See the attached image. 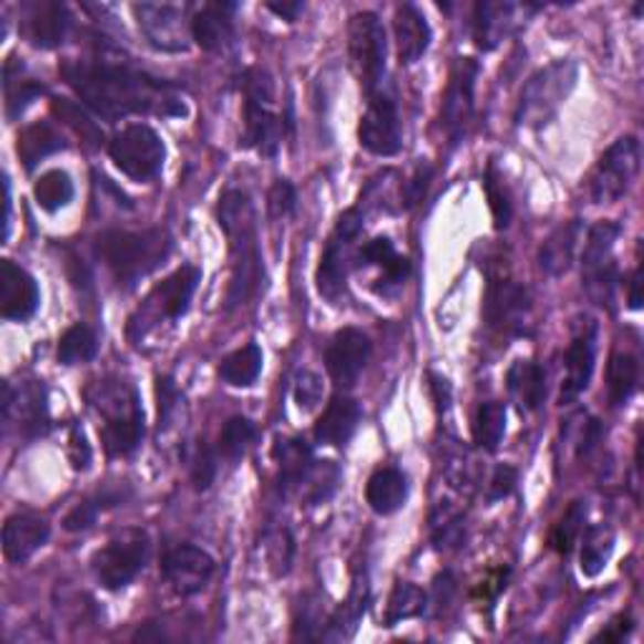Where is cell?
Returning <instances> with one entry per match:
<instances>
[{"mask_svg":"<svg viewBox=\"0 0 644 644\" xmlns=\"http://www.w3.org/2000/svg\"><path fill=\"white\" fill-rule=\"evenodd\" d=\"M199 279H202V272L194 265H181L177 272H171L165 283L151 289L147 305H144V313L157 310L167 320H179L189 310V303H192Z\"/></svg>","mask_w":644,"mask_h":644,"instance_id":"obj_22","label":"cell"},{"mask_svg":"<svg viewBox=\"0 0 644 644\" xmlns=\"http://www.w3.org/2000/svg\"><path fill=\"white\" fill-rule=\"evenodd\" d=\"M267 8H270V11L275 13V15L285 18V21L293 23L295 18L303 13V8H305V6H303V3H267Z\"/></svg>","mask_w":644,"mask_h":644,"instance_id":"obj_64","label":"cell"},{"mask_svg":"<svg viewBox=\"0 0 644 644\" xmlns=\"http://www.w3.org/2000/svg\"><path fill=\"white\" fill-rule=\"evenodd\" d=\"M33 197L45 212H59L74 199V181L63 169H51L35 181Z\"/></svg>","mask_w":644,"mask_h":644,"instance_id":"obj_41","label":"cell"},{"mask_svg":"<svg viewBox=\"0 0 644 644\" xmlns=\"http://www.w3.org/2000/svg\"><path fill=\"white\" fill-rule=\"evenodd\" d=\"M348 53L352 74L358 76L360 88L373 96L386 76V29L380 18L370 11L356 13L348 25Z\"/></svg>","mask_w":644,"mask_h":644,"instance_id":"obj_6","label":"cell"},{"mask_svg":"<svg viewBox=\"0 0 644 644\" xmlns=\"http://www.w3.org/2000/svg\"><path fill=\"white\" fill-rule=\"evenodd\" d=\"M579 81V66L574 61L561 59L549 63L547 68H539L526 81L516 104L514 122L524 129H543L549 122H555L559 108L564 106Z\"/></svg>","mask_w":644,"mask_h":644,"instance_id":"obj_4","label":"cell"},{"mask_svg":"<svg viewBox=\"0 0 644 644\" xmlns=\"http://www.w3.org/2000/svg\"><path fill=\"white\" fill-rule=\"evenodd\" d=\"M262 373V350L250 342L234 350L220 362V378L232 388H250Z\"/></svg>","mask_w":644,"mask_h":644,"instance_id":"obj_35","label":"cell"},{"mask_svg":"<svg viewBox=\"0 0 644 644\" xmlns=\"http://www.w3.org/2000/svg\"><path fill=\"white\" fill-rule=\"evenodd\" d=\"M98 352L96 332L84 323L71 325L59 340V362L61 366H81V362L94 360Z\"/></svg>","mask_w":644,"mask_h":644,"instance_id":"obj_40","label":"cell"},{"mask_svg":"<svg viewBox=\"0 0 644 644\" xmlns=\"http://www.w3.org/2000/svg\"><path fill=\"white\" fill-rule=\"evenodd\" d=\"M366 502L378 516L401 511L408 502V478L393 466L378 468L366 486Z\"/></svg>","mask_w":644,"mask_h":644,"instance_id":"obj_29","label":"cell"},{"mask_svg":"<svg viewBox=\"0 0 644 644\" xmlns=\"http://www.w3.org/2000/svg\"><path fill=\"white\" fill-rule=\"evenodd\" d=\"M429 181H431V169L429 167H419V169H415V175L411 177V181H408L405 189H403L405 210H411V207L423 202L425 189H429Z\"/></svg>","mask_w":644,"mask_h":644,"instance_id":"obj_58","label":"cell"},{"mask_svg":"<svg viewBox=\"0 0 644 644\" xmlns=\"http://www.w3.org/2000/svg\"><path fill=\"white\" fill-rule=\"evenodd\" d=\"M68 458L76 471H86L91 464V446H88L84 431H81L78 425H74V429H71V433H68Z\"/></svg>","mask_w":644,"mask_h":644,"instance_id":"obj_57","label":"cell"},{"mask_svg":"<svg viewBox=\"0 0 644 644\" xmlns=\"http://www.w3.org/2000/svg\"><path fill=\"white\" fill-rule=\"evenodd\" d=\"M531 6L509 3V0H481L474 8L471 35L481 51H494L504 39L519 29L521 13Z\"/></svg>","mask_w":644,"mask_h":644,"instance_id":"obj_17","label":"cell"},{"mask_svg":"<svg viewBox=\"0 0 644 644\" xmlns=\"http://www.w3.org/2000/svg\"><path fill=\"white\" fill-rule=\"evenodd\" d=\"M464 539V519H461V514H453L446 511L441 516V519H435L433 516V541L439 549H448V547H456Z\"/></svg>","mask_w":644,"mask_h":644,"instance_id":"obj_54","label":"cell"},{"mask_svg":"<svg viewBox=\"0 0 644 644\" xmlns=\"http://www.w3.org/2000/svg\"><path fill=\"white\" fill-rule=\"evenodd\" d=\"M265 549H267V561L272 571H275L277 577L289 574V569H293V559H295L293 534H289L287 529L270 531L265 537Z\"/></svg>","mask_w":644,"mask_h":644,"instance_id":"obj_47","label":"cell"},{"mask_svg":"<svg viewBox=\"0 0 644 644\" xmlns=\"http://www.w3.org/2000/svg\"><path fill=\"white\" fill-rule=\"evenodd\" d=\"M51 526L35 514H15L3 524V555L11 564H23L45 547Z\"/></svg>","mask_w":644,"mask_h":644,"instance_id":"obj_23","label":"cell"},{"mask_svg":"<svg viewBox=\"0 0 644 644\" xmlns=\"http://www.w3.org/2000/svg\"><path fill=\"white\" fill-rule=\"evenodd\" d=\"M478 63L474 59H456L448 76L446 94L441 106V126L446 131L451 147H458L468 131V124L476 112V81Z\"/></svg>","mask_w":644,"mask_h":644,"instance_id":"obj_12","label":"cell"},{"mask_svg":"<svg viewBox=\"0 0 644 644\" xmlns=\"http://www.w3.org/2000/svg\"><path fill=\"white\" fill-rule=\"evenodd\" d=\"M157 395H159V433H161V431L171 429V421H175L179 415L184 398H181V393L177 390L175 380L171 378H159Z\"/></svg>","mask_w":644,"mask_h":644,"instance_id":"obj_50","label":"cell"},{"mask_svg":"<svg viewBox=\"0 0 644 644\" xmlns=\"http://www.w3.org/2000/svg\"><path fill=\"white\" fill-rule=\"evenodd\" d=\"M151 551L149 534L141 529H124L122 534L98 549L91 559V569L98 582L112 592H119L126 584H131L139 571L147 567Z\"/></svg>","mask_w":644,"mask_h":644,"instance_id":"obj_7","label":"cell"},{"mask_svg":"<svg viewBox=\"0 0 644 644\" xmlns=\"http://www.w3.org/2000/svg\"><path fill=\"white\" fill-rule=\"evenodd\" d=\"M244 91V147L275 157L285 136L287 122L275 114V81L265 68H247L242 76Z\"/></svg>","mask_w":644,"mask_h":644,"instance_id":"obj_5","label":"cell"},{"mask_svg":"<svg viewBox=\"0 0 644 644\" xmlns=\"http://www.w3.org/2000/svg\"><path fill=\"white\" fill-rule=\"evenodd\" d=\"M169 250L171 240L165 230H112L96 237V255L112 270L116 283L124 287H134L141 277L165 265Z\"/></svg>","mask_w":644,"mask_h":644,"instance_id":"obj_3","label":"cell"},{"mask_svg":"<svg viewBox=\"0 0 644 644\" xmlns=\"http://www.w3.org/2000/svg\"><path fill=\"white\" fill-rule=\"evenodd\" d=\"M360 147L376 157H395L401 151V119L393 96L376 91L358 126Z\"/></svg>","mask_w":644,"mask_h":644,"instance_id":"obj_13","label":"cell"},{"mask_svg":"<svg viewBox=\"0 0 644 644\" xmlns=\"http://www.w3.org/2000/svg\"><path fill=\"white\" fill-rule=\"evenodd\" d=\"M234 6L232 3H207L194 13L192 23V39L199 49L217 53L230 49L234 41V21H232Z\"/></svg>","mask_w":644,"mask_h":644,"instance_id":"obj_24","label":"cell"},{"mask_svg":"<svg viewBox=\"0 0 644 644\" xmlns=\"http://www.w3.org/2000/svg\"><path fill=\"white\" fill-rule=\"evenodd\" d=\"M217 451L212 446H207L202 441L194 451V458H192V484L197 492H207V488L212 486V481L217 476Z\"/></svg>","mask_w":644,"mask_h":644,"instance_id":"obj_52","label":"cell"},{"mask_svg":"<svg viewBox=\"0 0 644 644\" xmlns=\"http://www.w3.org/2000/svg\"><path fill=\"white\" fill-rule=\"evenodd\" d=\"M257 429L255 423L244 415H234L224 423V429L220 431V441H217V453H222L226 461H240L247 448L255 441Z\"/></svg>","mask_w":644,"mask_h":644,"instance_id":"obj_43","label":"cell"},{"mask_svg":"<svg viewBox=\"0 0 644 644\" xmlns=\"http://www.w3.org/2000/svg\"><path fill=\"white\" fill-rule=\"evenodd\" d=\"M506 386H509L514 403L526 413L539 411L541 403L547 401V373L539 362L516 360L506 373Z\"/></svg>","mask_w":644,"mask_h":644,"instance_id":"obj_28","label":"cell"},{"mask_svg":"<svg viewBox=\"0 0 644 644\" xmlns=\"http://www.w3.org/2000/svg\"><path fill=\"white\" fill-rule=\"evenodd\" d=\"M360 423V405L348 395H335L315 423V439L325 446H345Z\"/></svg>","mask_w":644,"mask_h":644,"instance_id":"obj_27","label":"cell"},{"mask_svg":"<svg viewBox=\"0 0 644 644\" xmlns=\"http://www.w3.org/2000/svg\"><path fill=\"white\" fill-rule=\"evenodd\" d=\"M602 441V425L597 419H589L582 429V439H579V448H577V456L584 458L592 453L597 446H600Z\"/></svg>","mask_w":644,"mask_h":644,"instance_id":"obj_60","label":"cell"},{"mask_svg":"<svg viewBox=\"0 0 644 644\" xmlns=\"http://www.w3.org/2000/svg\"><path fill=\"white\" fill-rule=\"evenodd\" d=\"M640 141L637 136H620L606 149L589 177V197L594 204H612L630 192L640 175Z\"/></svg>","mask_w":644,"mask_h":644,"instance_id":"obj_8","label":"cell"},{"mask_svg":"<svg viewBox=\"0 0 644 644\" xmlns=\"http://www.w3.org/2000/svg\"><path fill=\"white\" fill-rule=\"evenodd\" d=\"M41 305V293L35 279L18 267L13 260L0 262V315L6 320L25 323Z\"/></svg>","mask_w":644,"mask_h":644,"instance_id":"obj_20","label":"cell"},{"mask_svg":"<svg viewBox=\"0 0 644 644\" xmlns=\"http://www.w3.org/2000/svg\"><path fill=\"white\" fill-rule=\"evenodd\" d=\"M66 147V141H63L61 131L56 126L49 124V122H35L31 126H25V129L18 134V157L29 169H33L39 161H43L45 157H51V154L61 151Z\"/></svg>","mask_w":644,"mask_h":644,"instance_id":"obj_31","label":"cell"},{"mask_svg":"<svg viewBox=\"0 0 644 644\" xmlns=\"http://www.w3.org/2000/svg\"><path fill=\"white\" fill-rule=\"evenodd\" d=\"M640 386V362L630 352H614L606 366V390H610V403L622 408L630 403V398L637 393Z\"/></svg>","mask_w":644,"mask_h":644,"instance_id":"obj_34","label":"cell"},{"mask_svg":"<svg viewBox=\"0 0 644 644\" xmlns=\"http://www.w3.org/2000/svg\"><path fill=\"white\" fill-rule=\"evenodd\" d=\"M368 610V587L356 584L338 612H335L328 620V630L323 632L325 640H350L358 630V622L362 620V614Z\"/></svg>","mask_w":644,"mask_h":644,"instance_id":"obj_37","label":"cell"},{"mask_svg":"<svg viewBox=\"0 0 644 644\" xmlns=\"http://www.w3.org/2000/svg\"><path fill=\"white\" fill-rule=\"evenodd\" d=\"M43 94V86L33 84V81H21L13 76H6V112L8 119H15L18 114L29 106L35 96Z\"/></svg>","mask_w":644,"mask_h":644,"instance_id":"obj_49","label":"cell"},{"mask_svg":"<svg viewBox=\"0 0 644 644\" xmlns=\"http://www.w3.org/2000/svg\"><path fill=\"white\" fill-rule=\"evenodd\" d=\"M425 604H429V597L421 587H415L411 582L395 584L393 594L388 600V612H386V627H395L398 622L413 620V616H421L425 612Z\"/></svg>","mask_w":644,"mask_h":644,"instance_id":"obj_42","label":"cell"},{"mask_svg":"<svg viewBox=\"0 0 644 644\" xmlns=\"http://www.w3.org/2000/svg\"><path fill=\"white\" fill-rule=\"evenodd\" d=\"M295 403L300 411H315L323 401V378L313 370H300L295 378Z\"/></svg>","mask_w":644,"mask_h":644,"instance_id":"obj_51","label":"cell"},{"mask_svg":"<svg viewBox=\"0 0 644 644\" xmlns=\"http://www.w3.org/2000/svg\"><path fill=\"white\" fill-rule=\"evenodd\" d=\"M393 31H395V43H398V59L401 63L421 61L425 56L431 45V25L425 21V15L421 8H415L413 3H403L395 8L393 18Z\"/></svg>","mask_w":644,"mask_h":644,"instance_id":"obj_25","label":"cell"},{"mask_svg":"<svg viewBox=\"0 0 644 644\" xmlns=\"http://www.w3.org/2000/svg\"><path fill=\"white\" fill-rule=\"evenodd\" d=\"M620 234H622V226L616 222H610V220L597 222L592 230L587 232L582 267H592V265H600V262L612 260L614 242L620 240Z\"/></svg>","mask_w":644,"mask_h":644,"instance_id":"obj_44","label":"cell"},{"mask_svg":"<svg viewBox=\"0 0 644 644\" xmlns=\"http://www.w3.org/2000/svg\"><path fill=\"white\" fill-rule=\"evenodd\" d=\"M642 267L637 265L632 270V275H630V295H627V300H630V307L632 310H640L642 307Z\"/></svg>","mask_w":644,"mask_h":644,"instance_id":"obj_63","label":"cell"},{"mask_svg":"<svg viewBox=\"0 0 644 644\" xmlns=\"http://www.w3.org/2000/svg\"><path fill=\"white\" fill-rule=\"evenodd\" d=\"M161 574H165L171 592L179 597H192L210 584L214 559L194 543H179L161 559Z\"/></svg>","mask_w":644,"mask_h":644,"instance_id":"obj_15","label":"cell"},{"mask_svg":"<svg viewBox=\"0 0 644 644\" xmlns=\"http://www.w3.org/2000/svg\"><path fill=\"white\" fill-rule=\"evenodd\" d=\"M3 421L6 425H15L23 435H39L49 423V405H45L43 383H23L13 388L3 386Z\"/></svg>","mask_w":644,"mask_h":644,"instance_id":"obj_19","label":"cell"},{"mask_svg":"<svg viewBox=\"0 0 644 644\" xmlns=\"http://www.w3.org/2000/svg\"><path fill=\"white\" fill-rule=\"evenodd\" d=\"M516 478H519V474H516L514 466H506V464L498 466L492 476V484H488V502L494 504L509 496L516 486Z\"/></svg>","mask_w":644,"mask_h":644,"instance_id":"obj_56","label":"cell"},{"mask_svg":"<svg viewBox=\"0 0 644 644\" xmlns=\"http://www.w3.org/2000/svg\"><path fill=\"white\" fill-rule=\"evenodd\" d=\"M362 232V212L360 207H350L338 217V224H335V232L325 247L320 257V267H317V293H320L325 300H330L332 305H338L345 295V287H348V252L352 247V242L360 237Z\"/></svg>","mask_w":644,"mask_h":644,"instance_id":"obj_10","label":"cell"},{"mask_svg":"<svg viewBox=\"0 0 644 644\" xmlns=\"http://www.w3.org/2000/svg\"><path fill=\"white\" fill-rule=\"evenodd\" d=\"M217 220H220L222 232L230 242V260H232V279L230 293H226V307H242L250 303V297L257 293L262 283V257L257 244V222L255 207L250 197L240 189H230L220 199L217 207Z\"/></svg>","mask_w":644,"mask_h":644,"instance_id":"obj_2","label":"cell"},{"mask_svg":"<svg viewBox=\"0 0 644 644\" xmlns=\"http://www.w3.org/2000/svg\"><path fill=\"white\" fill-rule=\"evenodd\" d=\"M144 439V411H134L119 415V419H112L104 423L102 429V443L104 451L112 458L129 456Z\"/></svg>","mask_w":644,"mask_h":644,"instance_id":"obj_33","label":"cell"},{"mask_svg":"<svg viewBox=\"0 0 644 644\" xmlns=\"http://www.w3.org/2000/svg\"><path fill=\"white\" fill-rule=\"evenodd\" d=\"M53 112L61 116V122H66L68 126H74V129L84 136V139H98V131L96 126L91 124L84 114H81V108H76L74 104L68 102H53Z\"/></svg>","mask_w":644,"mask_h":644,"instance_id":"obj_55","label":"cell"},{"mask_svg":"<svg viewBox=\"0 0 644 644\" xmlns=\"http://www.w3.org/2000/svg\"><path fill=\"white\" fill-rule=\"evenodd\" d=\"M360 262L362 265H376L383 270V279L386 287H401L408 277H411V262L408 257L398 255L393 242L388 237H376L370 240L366 247L360 250Z\"/></svg>","mask_w":644,"mask_h":644,"instance_id":"obj_32","label":"cell"},{"mask_svg":"<svg viewBox=\"0 0 644 644\" xmlns=\"http://www.w3.org/2000/svg\"><path fill=\"white\" fill-rule=\"evenodd\" d=\"M484 189L488 199V210H492V217H494V226L496 230H506L511 222V199H509V192H506L504 179L502 175H498L496 165H488L484 175Z\"/></svg>","mask_w":644,"mask_h":644,"instance_id":"obj_46","label":"cell"},{"mask_svg":"<svg viewBox=\"0 0 644 644\" xmlns=\"http://www.w3.org/2000/svg\"><path fill=\"white\" fill-rule=\"evenodd\" d=\"M582 234H584L582 220H569L564 224H559L557 230L543 240L539 250V267L543 275L549 277L567 275L571 270V262H574Z\"/></svg>","mask_w":644,"mask_h":644,"instance_id":"obj_26","label":"cell"},{"mask_svg":"<svg viewBox=\"0 0 644 644\" xmlns=\"http://www.w3.org/2000/svg\"><path fill=\"white\" fill-rule=\"evenodd\" d=\"M297 207V189L287 179H277L267 194V212L272 220H285Z\"/></svg>","mask_w":644,"mask_h":644,"instance_id":"obj_53","label":"cell"},{"mask_svg":"<svg viewBox=\"0 0 644 644\" xmlns=\"http://www.w3.org/2000/svg\"><path fill=\"white\" fill-rule=\"evenodd\" d=\"M119 498L116 496H98V498H88V502L78 504L74 511H71L66 519H63V529L66 531H86L91 526L96 524L98 511L106 509V506H114Z\"/></svg>","mask_w":644,"mask_h":644,"instance_id":"obj_48","label":"cell"},{"mask_svg":"<svg viewBox=\"0 0 644 644\" xmlns=\"http://www.w3.org/2000/svg\"><path fill=\"white\" fill-rule=\"evenodd\" d=\"M582 330L574 332L571 338L567 356H564V383H561V393H559V403L561 405H571L577 403V398L584 393L592 383L594 376V360H597V328L592 320H587Z\"/></svg>","mask_w":644,"mask_h":644,"instance_id":"obj_18","label":"cell"},{"mask_svg":"<svg viewBox=\"0 0 644 644\" xmlns=\"http://www.w3.org/2000/svg\"><path fill=\"white\" fill-rule=\"evenodd\" d=\"M108 157L126 177L136 181L154 179L165 167L167 149L161 136L147 124H129L108 141Z\"/></svg>","mask_w":644,"mask_h":644,"instance_id":"obj_9","label":"cell"},{"mask_svg":"<svg viewBox=\"0 0 644 644\" xmlns=\"http://www.w3.org/2000/svg\"><path fill=\"white\" fill-rule=\"evenodd\" d=\"M584 519H587V504L584 502L571 504L567 514L561 516V521L551 529V537H549L551 549L559 551V555H569V551L574 549L579 534H582L584 529Z\"/></svg>","mask_w":644,"mask_h":644,"instance_id":"obj_45","label":"cell"},{"mask_svg":"<svg viewBox=\"0 0 644 644\" xmlns=\"http://www.w3.org/2000/svg\"><path fill=\"white\" fill-rule=\"evenodd\" d=\"M136 23L154 49L167 53H181L189 49L192 23H187L184 11L169 3H136Z\"/></svg>","mask_w":644,"mask_h":644,"instance_id":"obj_14","label":"cell"},{"mask_svg":"<svg viewBox=\"0 0 644 644\" xmlns=\"http://www.w3.org/2000/svg\"><path fill=\"white\" fill-rule=\"evenodd\" d=\"M61 76L91 112L108 122L131 114L184 116L187 104L179 91L141 71L106 61H66Z\"/></svg>","mask_w":644,"mask_h":644,"instance_id":"obj_1","label":"cell"},{"mask_svg":"<svg viewBox=\"0 0 644 644\" xmlns=\"http://www.w3.org/2000/svg\"><path fill=\"white\" fill-rule=\"evenodd\" d=\"M370 352H373V345H370L368 335L362 330L342 328L340 332H335V338L328 345V352H325V366H328V373L335 380V386H356L362 370L368 366Z\"/></svg>","mask_w":644,"mask_h":644,"instance_id":"obj_16","label":"cell"},{"mask_svg":"<svg viewBox=\"0 0 644 644\" xmlns=\"http://www.w3.org/2000/svg\"><path fill=\"white\" fill-rule=\"evenodd\" d=\"M275 458L279 466L277 486L283 494H289L293 488H300L303 478L313 466V451L300 439H279L275 443Z\"/></svg>","mask_w":644,"mask_h":644,"instance_id":"obj_30","label":"cell"},{"mask_svg":"<svg viewBox=\"0 0 644 644\" xmlns=\"http://www.w3.org/2000/svg\"><path fill=\"white\" fill-rule=\"evenodd\" d=\"M486 320L494 330L509 338H526L531 335V297L529 289L514 283L509 275H492L488 277Z\"/></svg>","mask_w":644,"mask_h":644,"instance_id":"obj_11","label":"cell"},{"mask_svg":"<svg viewBox=\"0 0 644 644\" xmlns=\"http://www.w3.org/2000/svg\"><path fill=\"white\" fill-rule=\"evenodd\" d=\"M71 13L63 3L35 0L23 8V33L39 49H56L71 33Z\"/></svg>","mask_w":644,"mask_h":644,"instance_id":"obj_21","label":"cell"},{"mask_svg":"<svg viewBox=\"0 0 644 644\" xmlns=\"http://www.w3.org/2000/svg\"><path fill=\"white\" fill-rule=\"evenodd\" d=\"M506 433V403L486 401L478 405L474 419V441L478 448L494 453L502 446Z\"/></svg>","mask_w":644,"mask_h":644,"instance_id":"obj_39","label":"cell"},{"mask_svg":"<svg viewBox=\"0 0 644 644\" xmlns=\"http://www.w3.org/2000/svg\"><path fill=\"white\" fill-rule=\"evenodd\" d=\"M342 478V471L338 464L332 461H313L310 471L303 478L300 492H303V502L307 506H320L325 502H330L332 494L338 492Z\"/></svg>","mask_w":644,"mask_h":644,"instance_id":"obj_36","label":"cell"},{"mask_svg":"<svg viewBox=\"0 0 644 644\" xmlns=\"http://www.w3.org/2000/svg\"><path fill=\"white\" fill-rule=\"evenodd\" d=\"M317 627H323V616H320V606H317V602H305L303 604V614H300V620H297V632H295V637H303V640H313L317 637V634L313 630Z\"/></svg>","mask_w":644,"mask_h":644,"instance_id":"obj_59","label":"cell"},{"mask_svg":"<svg viewBox=\"0 0 644 644\" xmlns=\"http://www.w3.org/2000/svg\"><path fill=\"white\" fill-rule=\"evenodd\" d=\"M632 632V620L627 614H620L616 620H612L610 627H606L600 637L597 640H604V642H624V637Z\"/></svg>","mask_w":644,"mask_h":644,"instance_id":"obj_62","label":"cell"},{"mask_svg":"<svg viewBox=\"0 0 644 644\" xmlns=\"http://www.w3.org/2000/svg\"><path fill=\"white\" fill-rule=\"evenodd\" d=\"M429 380H431L433 401H435V405H439V413H446L448 408H451V398H453L451 383L443 376H439V373H431Z\"/></svg>","mask_w":644,"mask_h":644,"instance_id":"obj_61","label":"cell"},{"mask_svg":"<svg viewBox=\"0 0 644 644\" xmlns=\"http://www.w3.org/2000/svg\"><path fill=\"white\" fill-rule=\"evenodd\" d=\"M614 551V531L612 526L606 524H594L584 531V543H582V574L584 577H597L602 574L606 561H610Z\"/></svg>","mask_w":644,"mask_h":644,"instance_id":"obj_38","label":"cell"}]
</instances>
